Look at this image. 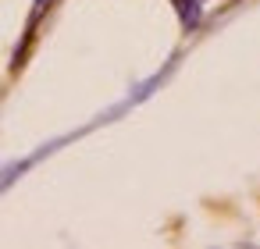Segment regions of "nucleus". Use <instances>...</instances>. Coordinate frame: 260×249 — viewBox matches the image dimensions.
<instances>
[]
</instances>
